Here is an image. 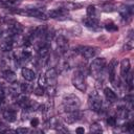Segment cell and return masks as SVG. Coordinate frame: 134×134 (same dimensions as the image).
Segmentation results:
<instances>
[{"mask_svg": "<svg viewBox=\"0 0 134 134\" xmlns=\"http://www.w3.org/2000/svg\"><path fill=\"white\" fill-rule=\"evenodd\" d=\"M46 87H47V92L50 96H53L57 91V82H58V71L55 68H49L46 73Z\"/></svg>", "mask_w": 134, "mask_h": 134, "instance_id": "obj_1", "label": "cell"}, {"mask_svg": "<svg viewBox=\"0 0 134 134\" xmlns=\"http://www.w3.org/2000/svg\"><path fill=\"white\" fill-rule=\"evenodd\" d=\"M62 105H63L64 111L66 113H68V112L79 110L80 106H81V100L75 94H67L64 96Z\"/></svg>", "mask_w": 134, "mask_h": 134, "instance_id": "obj_2", "label": "cell"}, {"mask_svg": "<svg viewBox=\"0 0 134 134\" xmlns=\"http://www.w3.org/2000/svg\"><path fill=\"white\" fill-rule=\"evenodd\" d=\"M106 64H107V62H106V60L104 58L94 59L92 61L91 65H90V73L95 79H98L103 74V72H104V70L106 68Z\"/></svg>", "mask_w": 134, "mask_h": 134, "instance_id": "obj_3", "label": "cell"}, {"mask_svg": "<svg viewBox=\"0 0 134 134\" xmlns=\"http://www.w3.org/2000/svg\"><path fill=\"white\" fill-rule=\"evenodd\" d=\"M72 85L80 91L85 92L87 89V85H86V79H85V74L82 70H76L74 71L73 75H72Z\"/></svg>", "mask_w": 134, "mask_h": 134, "instance_id": "obj_4", "label": "cell"}, {"mask_svg": "<svg viewBox=\"0 0 134 134\" xmlns=\"http://www.w3.org/2000/svg\"><path fill=\"white\" fill-rule=\"evenodd\" d=\"M88 105L89 108L94 111V112H99L103 106V100L102 97L99 96V94L96 91H93L92 93L89 94V98H88Z\"/></svg>", "mask_w": 134, "mask_h": 134, "instance_id": "obj_5", "label": "cell"}, {"mask_svg": "<svg viewBox=\"0 0 134 134\" xmlns=\"http://www.w3.org/2000/svg\"><path fill=\"white\" fill-rule=\"evenodd\" d=\"M17 14H21V15H26L28 17H32V18H38V19H42V20H47L48 16L42 12L41 9L38 8H27V9H21V10H15Z\"/></svg>", "mask_w": 134, "mask_h": 134, "instance_id": "obj_6", "label": "cell"}, {"mask_svg": "<svg viewBox=\"0 0 134 134\" xmlns=\"http://www.w3.org/2000/svg\"><path fill=\"white\" fill-rule=\"evenodd\" d=\"M55 44H57V50L61 55H64L67 53L69 45H68V40L64 36H62V35L58 36L57 40H55Z\"/></svg>", "mask_w": 134, "mask_h": 134, "instance_id": "obj_7", "label": "cell"}, {"mask_svg": "<svg viewBox=\"0 0 134 134\" xmlns=\"http://www.w3.org/2000/svg\"><path fill=\"white\" fill-rule=\"evenodd\" d=\"M116 66H117V61L115 59H112L108 66V76H109L110 83L114 87H117V85H116Z\"/></svg>", "mask_w": 134, "mask_h": 134, "instance_id": "obj_8", "label": "cell"}, {"mask_svg": "<svg viewBox=\"0 0 134 134\" xmlns=\"http://www.w3.org/2000/svg\"><path fill=\"white\" fill-rule=\"evenodd\" d=\"M77 52L86 60L88 59H92L96 55V52H97V49L95 47H92V46H83V47H80L77 49Z\"/></svg>", "mask_w": 134, "mask_h": 134, "instance_id": "obj_9", "label": "cell"}, {"mask_svg": "<svg viewBox=\"0 0 134 134\" xmlns=\"http://www.w3.org/2000/svg\"><path fill=\"white\" fill-rule=\"evenodd\" d=\"M16 103H17L21 108H23V109H29L30 106H31L29 98H28L25 94H23V93H20V94L17 95V97H16Z\"/></svg>", "mask_w": 134, "mask_h": 134, "instance_id": "obj_10", "label": "cell"}, {"mask_svg": "<svg viewBox=\"0 0 134 134\" xmlns=\"http://www.w3.org/2000/svg\"><path fill=\"white\" fill-rule=\"evenodd\" d=\"M83 22H84V24H85L86 27H88V28H90V29H93V30H97V29H99V27H100L98 20L95 19V18H92V17L85 18V19L83 20Z\"/></svg>", "mask_w": 134, "mask_h": 134, "instance_id": "obj_11", "label": "cell"}, {"mask_svg": "<svg viewBox=\"0 0 134 134\" xmlns=\"http://www.w3.org/2000/svg\"><path fill=\"white\" fill-rule=\"evenodd\" d=\"M81 117H82V113L79 110L72 111V112H68L67 115H66V117H65V121L67 124H73V122L80 120Z\"/></svg>", "mask_w": 134, "mask_h": 134, "instance_id": "obj_12", "label": "cell"}, {"mask_svg": "<svg viewBox=\"0 0 134 134\" xmlns=\"http://www.w3.org/2000/svg\"><path fill=\"white\" fill-rule=\"evenodd\" d=\"M50 52V45L49 43L45 42L38 48V54L40 59H46Z\"/></svg>", "mask_w": 134, "mask_h": 134, "instance_id": "obj_13", "label": "cell"}, {"mask_svg": "<svg viewBox=\"0 0 134 134\" xmlns=\"http://www.w3.org/2000/svg\"><path fill=\"white\" fill-rule=\"evenodd\" d=\"M130 69H131V66H130L129 59H124L120 62V75H121V77L124 80L127 76V74L130 72Z\"/></svg>", "mask_w": 134, "mask_h": 134, "instance_id": "obj_14", "label": "cell"}, {"mask_svg": "<svg viewBox=\"0 0 134 134\" xmlns=\"http://www.w3.org/2000/svg\"><path fill=\"white\" fill-rule=\"evenodd\" d=\"M67 15V9L65 8H55L52 9L48 13V18H52V19H59L61 17H65Z\"/></svg>", "mask_w": 134, "mask_h": 134, "instance_id": "obj_15", "label": "cell"}, {"mask_svg": "<svg viewBox=\"0 0 134 134\" xmlns=\"http://www.w3.org/2000/svg\"><path fill=\"white\" fill-rule=\"evenodd\" d=\"M2 76H3V79H4L7 83H9V84H13V83L17 82L16 73H15L13 70H10V69L3 70V71H2Z\"/></svg>", "mask_w": 134, "mask_h": 134, "instance_id": "obj_16", "label": "cell"}, {"mask_svg": "<svg viewBox=\"0 0 134 134\" xmlns=\"http://www.w3.org/2000/svg\"><path fill=\"white\" fill-rule=\"evenodd\" d=\"M3 117L5 120H7L8 122H13L16 120L17 118V113L14 109H10V108H7L3 111Z\"/></svg>", "mask_w": 134, "mask_h": 134, "instance_id": "obj_17", "label": "cell"}, {"mask_svg": "<svg viewBox=\"0 0 134 134\" xmlns=\"http://www.w3.org/2000/svg\"><path fill=\"white\" fill-rule=\"evenodd\" d=\"M104 94H105L106 99H107L109 103H114V102L117 100V95H116V93H115L112 89H110L109 87H107V88L104 89Z\"/></svg>", "mask_w": 134, "mask_h": 134, "instance_id": "obj_18", "label": "cell"}, {"mask_svg": "<svg viewBox=\"0 0 134 134\" xmlns=\"http://www.w3.org/2000/svg\"><path fill=\"white\" fill-rule=\"evenodd\" d=\"M21 73H22V76L26 80V81H34L35 79H36V73H35V71L34 70H31V69H29V68H23L22 70H21Z\"/></svg>", "mask_w": 134, "mask_h": 134, "instance_id": "obj_19", "label": "cell"}, {"mask_svg": "<svg viewBox=\"0 0 134 134\" xmlns=\"http://www.w3.org/2000/svg\"><path fill=\"white\" fill-rule=\"evenodd\" d=\"M132 10H133V9H132V6H127V5H122V6L118 9L120 16H121L124 19L130 18V17L132 16Z\"/></svg>", "mask_w": 134, "mask_h": 134, "instance_id": "obj_20", "label": "cell"}, {"mask_svg": "<svg viewBox=\"0 0 134 134\" xmlns=\"http://www.w3.org/2000/svg\"><path fill=\"white\" fill-rule=\"evenodd\" d=\"M14 43L12 40H5L0 44V50L3 52H9L13 50Z\"/></svg>", "mask_w": 134, "mask_h": 134, "instance_id": "obj_21", "label": "cell"}, {"mask_svg": "<svg viewBox=\"0 0 134 134\" xmlns=\"http://www.w3.org/2000/svg\"><path fill=\"white\" fill-rule=\"evenodd\" d=\"M133 46H134V39H133V37H132V34H130L129 38L126 40V43H125V45H124V49H126V50H131V49L133 48Z\"/></svg>", "mask_w": 134, "mask_h": 134, "instance_id": "obj_22", "label": "cell"}, {"mask_svg": "<svg viewBox=\"0 0 134 134\" xmlns=\"http://www.w3.org/2000/svg\"><path fill=\"white\" fill-rule=\"evenodd\" d=\"M86 13H87V16L88 17H92V18H95V15H96V7L94 5H89L86 9Z\"/></svg>", "mask_w": 134, "mask_h": 134, "instance_id": "obj_23", "label": "cell"}, {"mask_svg": "<svg viewBox=\"0 0 134 134\" xmlns=\"http://www.w3.org/2000/svg\"><path fill=\"white\" fill-rule=\"evenodd\" d=\"M90 132H92V133H102L103 132V129H102V127H100L99 124L94 122V124H92L90 126Z\"/></svg>", "mask_w": 134, "mask_h": 134, "instance_id": "obj_24", "label": "cell"}, {"mask_svg": "<svg viewBox=\"0 0 134 134\" xmlns=\"http://www.w3.org/2000/svg\"><path fill=\"white\" fill-rule=\"evenodd\" d=\"M16 4L15 0H0V5L5 7H13Z\"/></svg>", "mask_w": 134, "mask_h": 134, "instance_id": "obj_25", "label": "cell"}, {"mask_svg": "<svg viewBox=\"0 0 134 134\" xmlns=\"http://www.w3.org/2000/svg\"><path fill=\"white\" fill-rule=\"evenodd\" d=\"M105 28H106L108 31H115V30H117V29H118V28H117V26H116L114 23H112V22L107 23V24L105 25Z\"/></svg>", "mask_w": 134, "mask_h": 134, "instance_id": "obj_26", "label": "cell"}, {"mask_svg": "<svg viewBox=\"0 0 134 134\" xmlns=\"http://www.w3.org/2000/svg\"><path fill=\"white\" fill-rule=\"evenodd\" d=\"M124 131L126 132H133V129H134V124L132 121H129L127 122L126 125H124Z\"/></svg>", "mask_w": 134, "mask_h": 134, "instance_id": "obj_27", "label": "cell"}, {"mask_svg": "<svg viewBox=\"0 0 134 134\" xmlns=\"http://www.w3.org/2000/svg\"><path fill=\"white\" fill-rule=\"evenodd\" d=\"M116 122H117V120H116V117H114V116H110L107 119V124L110 127H115L116 126Z\"/></svg>", "mask_w": 134, "mask_h": 134, "instance_id": "obj_28", "label": "cell"}, {"mask_svg": "<svg viewBox=\"0 0 134 134\" xmlns=\"http://www.w3.org/2000/svg\"><path fill=\"white\" fill-rule=\"evenodd\" d=\"M44 92H45V89H44V87L38 86V87L35 89V94H36V95L42 96V95H44Z\"/></svg>", "mask_w": 134, "mask_h": 134, "instance_id": "obj_29", "label": "cell"}, {"mask_svg": "<svg viewBox=\"0 0 134 134\" xmlns=\"http://www.w3.org/2000/svg\"><path fill=\"white\" fill-rule=\"evenodd\" d=\"M39 86H41V87H45L46 86V77H45V74H41L39 76Z\"/></svg>", "mask_w": 134, "mask_h": 134, "instance_id": "obj_30", "label": "cell"}, {"mask_svg": "<svg viewBox=\"0 0 134 134\" xmlns=\"http://www.w3.org/2000/svg\"><path fill=\"white\" fill-rule=\"evenodd\" d=\"M29 130L27 129V128H18L15 132L16 133H19V134H25V133H27Z\"/></svg>", "mask_w": 134, "mask_h": 134, "instance_id": "obj_31", "label": "cell"}, {"mask_svg": "<svg viewBox=\"0 0 134 134\" xmlns=\"http://www.w3.org/2000/svg\"><path fill=\"white\" fill-rule=\"evenodd\" d=\"M30 125H31L32 127H38V125H39V119H38V118H32V119L30 120Z\"/></svg>", "mask_w": 134, "mask_h": 134, "instance_id": "obj_32", "label": "cell"}, {"mask_svg": "<svg viewBox=\"0 0 134 134\" xmlns=\"http://www.w3.org/2000/svg\"><path fill=\"white\" fill-rule=\"evenodd\" d=\"M4 96V89L2 88V86H0V98H3Z\"/></svg>", "mask_w": 134, "mask_h": 134, "instance_id": "obj_33", "label": "cell"}, {"mask_svg": "<svg viewBox=\"0 0 134 134\" xmlns=\"http://www.w3.org/2000/svg\"><path fill=\"white\" fill-rule=\"evenodd\" d=\"M84 132H85L84 128H81V127H80V128L76 129V133H79V134H80V133H84Z\"/></svg>", "mask_w": 134, "mask_h": 134, "instance_id": "obj_34", "label": "cell"}, {"mask_svg": "<svg viewBox=\"0 0 134 134\" xmlns=\"http://www.w3.org/2000/svg\"><path fill=\"white\" fill-rule=\"evenodd\" d=\"M3 127H4V125H3L2 122H0V132H3V130H2Z\"/></svg>", "mask_w": 134, "mask_h": 134, "instance_id": "obj_35", "label": "cell"}, {"mask_svg": "<svg viewBox=\"0 0 134 134\" xmlns=\"http://www.w3.org/2000/svg\"><path fill=\"white\" fill-rule=\"evenodd\" d=\"M1 34H2V29L0 28V36H1Z\"/></svg>", "mask_w": 134, "mask_h": 134, "instance_id": "obj_36", "label": "cell"}]
</instances>
